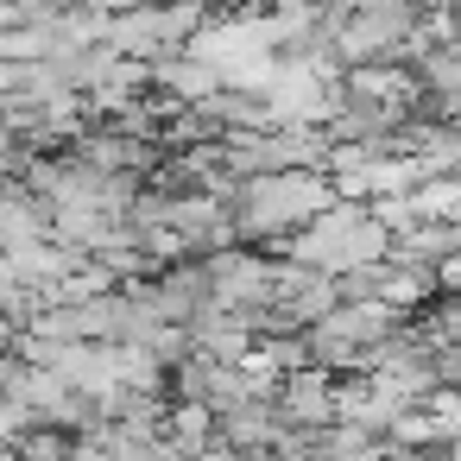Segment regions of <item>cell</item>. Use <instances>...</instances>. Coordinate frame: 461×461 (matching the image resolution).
I'll return each mask as SVG.
<instances>
[{
    "label": "cell",
    "mask_w": 461,
    "mask_h": 461,
    "mask_svg": "<svg viewBox=\"0 0 461 461\" xmlns=\"http://www.w3.org/2000/svg\"><path fill=\"white\" fill-rule=\"evenodd\" d=\"M209 278H215V303H228V310H259V303H272V285H278V259L266 253V247H221V253H209Z\"/></svg>",
    "instance_id": "1"
},
{
    "label": "cell",
    "mask_w": 461,
    "mask_h": 461,
    "mask_svg": "<svg viewBox=\"0 0 461 461\" xmlns=\"http://www.w3.org/2000/svg\"><path fill=\"white\" fill-rule=\"evenodd\" d=\"M335 291H341V303H373V297H392V259H360V266H341V272H335Z\"/></svg>",
    "instance_id": "2"
},
{
    "label": "cell",
    "mask_w": 461,
    "mask_h": 461,
    "mask_svg": "<svg viewBox=\"0 0 461 461\" xmlns=\"http://www.w3.org/2000/svg\"><path fill=\"white\" fill-rule=\"evenodd\" d=\"M190 461H247V455H240V448H228V442H209V448H196Z\"/></svg>",
    "instance_id": "3"
},
{
    "label": "cell",
    "mask_w": 461,
    "mask_h": 461,
    "mask_svg": "<svg viewBox=\"0 0 461 461\" xmlns=\"http://www.w3.org/2000/svg\"><path fill=\"white\" fill-rule=\"evenodd\" d=\"M209 14H240V7H253V0H203Z\"/></svg>",
    "instance_id": "4"
}]
</instances>
